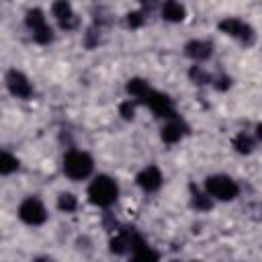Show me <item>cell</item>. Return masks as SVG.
Here are the masks:
<instances>
[{"mask_svg":"<svg viewBox=\"0 0 262 262\" xmlns=\"http://www.w3.org/2000/svg\"><path fill=\"white\" fill-rule=\"evenodd\" d=\"M119 186L111 176H96L88 186V199L96 207H108L117 201Z\"/></svg>","mask_w":262,"mask_h":262,"instance_id":"6da1fadb","label":"cell"},{"mask_svg":"<svg viewBox=\"0 0 262 262\" xmlns=\"http://www.w3.org/2000/svg\"><path fill=\"white\" fill-rule=\"evenodd\" d=\"M94 168V162L92 158L86 154V151H80V149H72L63 156V172L66 176H70L72 180H84L90 176Z\"/></svg>","mask_w":262,"mask_h":262,"instance_id":"7a4b0ae2","label":"cell"},{"mask_svg":"<svg viewBox=\"0 0 262 262\" xmlns=\"http://www.w3.org/2000/svg\"><path fill=\"white\" fill-rule=\"evenodd\" d=\"M205 188H207V194L211 199H217V201H233L239 194L237 182L233 178L225 176V174L209 176L207 182H205Z\"/></svg>","mask_w":262,"mask_h":262,"instance_id":"3957f363","label":"cell"},{"mask_svg":"<svg viewBox=\"0 0 262 262\" xmlns=\"http://www.w3.org/2000/svg\"><path fill=\"white\" fill-rule=\"evenodd\" d=\"M25 20H27V27L31 29V33H33V39L39 45H47L53 39V31L47 25V18H45V14H43L41 8H31L27 12V18Z\"/></svg>","mask_w":262,"mask_h":262,"instance_id":"277c9868","label":"cell"},{"mask_svg":"<svg viewBox=\"0 0 262 262\" xmlns=\"http://www.w3.org/2000/svg\"><path fill=\"white\" fill-rule=\"evenodd\" d=\"M18 217L27 223V225H41L47 219V211L43 207V203L39 199H25L18 205Z\"/></svg>","mask_w":262,"mask_h":262,"instance_id":"5b68a950","label":"cell"},{"mask_svg":"<svg viewBox=\"0 0 262 262\" xmlns=\"http://www.w3.org/2000/svg\"><path fill=\"white\" fill-rule=\"evenodd\" d=\"M219 31L225 33V35H229V37H239V39H242L244 43H248V45L254 41V31H252V27L246 25V23H242L239 18H233V16L223 18V20L219 23Z\"/></svg>","mask_w":262,"mask_h":262,"instance_id":"8992f818","label":"cell"},{"mask_svg":"<svg viewBox=\"0 0 262 262\" xmlns=\"http://www.w3.org/2000/svg\"><path fill=\"white\" fill-rule=\"evenodd\" d=\"M6 88L16 98H29L33 94V86H31L29 78L23 72H16V70H10L8 72V76H6Z\"/></svg>","mask_w":262,"mask_h":262,"instance_id":"52a82bcc","label":"cell"},{"mask_svg":"<svg viewBox=\"0 0 262 262\" xmlns=\"http://www.w3.org/2000/svg\"><path fill=\"white\" fill-rule=\"evenodd\" d=\"M149 104V108L158 115V117H166V119H172L174 117V102L168 94H162V92H156V90H149L147 98L143 100Z\"/></svg>","mask_w":262,"mask_h":262,"instance_id":"ba28073f","label":"cell"},{"mask_svg":"<svg viewBox=\"0 0 262 262\" xmlns=\"http://www.w3.org/2000/svg\"><path fill=\"white\" fill-rule=\"evenodd\" d=\"M51 12H53V16L57 18V23H59V27L61 29H74L76 27V14H74V10H72V4L68 2V0H55L53 4H51Z\"/></svg>","mask_w":262,"mask_h":262,"instance_id":"9c48e42d","label":"cell"},{"mask_svg":"<svg viewBox=\"0 0 262 262\" xmlns=\"http://www.w3.org/2000/svg\"><path fill=\"white\" fill-rule=\"evenodd\" d=\"M137 184H139L145 192L158 190V188L162 186V172H160V168H156V166L143 168V170L137 174Z\"/></svg>","mask_w":262,"mask_h":262,"instance_id":"30bf717a","label":"cell"},{"mask_svg":"<svg viewBox=\"0 0 262 262\" xmlns=\"http://www.w3.org/2000/svg\"><path fill=\"white\" fill-rule=\"evenodd\" d=\"M129 250H131V256L135 260H158V254L151 252V248L145 244V239L141 235H131Z\"/></svg>","mask_w":262,"mask_h":262,"instance_id":"8fae6325","label":"cell"},{"mask_svg":"<svg viewBox=\"0 0 262 262\" xmlns=\"http://www.w3.org/2000/svg\"><path fill=\"white\" fill-rule=\"evenodd\" d=\"M162 16L166 20H170V23H180L186 16V8L178 0H166L162 4Z\"/></svg>","mask_w":262,"mask_h":262,"instance_id":"7c38bea8","label":"cell"},{"mask_svg":"<svg viewBox=\"0 0 262 262\" xmlns=\"http://www.w3.org/2000/svg\"><path fill=\"white\" fill-rule=\"evenodd\" d=\"M186 55L192 57L194 61H205V59L211 55V45H209L207 41L194 39V41L186 43Z\"/></svg>","mask_w":262,"mask_h":262,"instance_id":"4fadbf2b","label":"cell"},{"mask_svg":"<svg viewBox=\"0 0 262 262\" xmlns=\"http://www.w3.org/2000/svg\"><path fill=\"white\" fill-rule=\"evenodd\" d=\"M182 135H184V127L178 121H170L168 125L162 127V139L166 143H176L182 139Z\"/></svg>","mask_w":262,"mask_h":262,"instance_id":"5bb4252c","label":"cell"},{"mask_svg":"<svg viewBox=\"0 0 262 262\" xmlns=\"http://www.w3.org/2000/svg\"><path fill=\"white\" fill-rule=\"evenodd\" d=\"M149 90H151V88H149L147 82L141 80V78H131V80L127 82V92H129L131 96L139 98V100H145L147 94H149Z\"/></svg>","mask_w":262,"mask_h":262,"instance_id":"9a60e30c","label":"cell"},{"mask_svg":"<svg viewBox=\"0 0 262 262\" xmlns=\"http://www.w3.org/2000/svg\"><path fill=\"white\" fill-rule=\"evenodd\" d=\"M18 170V160L10 151H0V176L12 174Z\"/></svg>","mask_w":262,"mask_h":262,"instance_id":"2e32d148","label":"cell"},{"mask_svg":"<svg viewBox=\"0 0 262 262\" xmlns=\"http://www.w3.org/2000/svg\"><path fill=\"white\" fill-rule=\"evenodd\" d=\"M129 242H131V235L127 231H119L113 239H111V252L115 254H125L129 250Z\"/></svg>","mask_w":262,"mask_h":262,"instance_id":"e0dca14e","label":"cell"},{"mask_svg":"<svg viewBox=\"0 0 262 262\" xmlns=\"http://www.w3.org/2000/svg\"><path fill=\"white\" fill-rule=\"evenodd\" d=\"M233 147H235V151H239V154H250V151L254 149V139H252L246 131H242V133H237V135L233 137Z\"/></svg>","mask_w":262,"mask_h":262,"instance_id":"ac0fdd59","label":"cell"},{"mask_svg":"<svg viewBox=\"0 0 262 262\" xmlns=\"http://www.w3.org/2000/svg\"><path fill=\"white\" fill-rule=\"evenodd\" d=\"M57 207H59V211H63V213H72V211H76V207H78V199H76L72 192H61L59 199H57Z\"/></svg>","mask_w":262,"mask_h":262,"instance_id":"d6986e66","label":"cell"},{"mask_svg":"<svg viewBox=\"0 0 262 262\" xmlns=\"http://www.w3.org/2000/svg\"><path fill=\"white\" fill-rule=\"evenodd\" d=\"M192 205L199 209V211H207L213 207V199L207 194V192H199V190H192Z\"/></svg>","mask_w":262,"mask_h":262,"instance_id":"ffe728a7","label":"cell"},{"mask_svg":"<svg viewBox=\"0 0 262 262\" xmlns=\"http://www.w3.org/2000/svg\"><path fill=\"white\" fill-rule=\"evenodd\" d=\"M190 78L194 80V82H199V84H205V82H209V74L201 68V66H194L192 70H190Z\"/></svg>","mask_w":262,"mask_h":262,"instance_id":"44dd1931","label":"cell"},{"mask_svg":"<svg viewBox=\"0 0 262 262\" xmlns=\"http://www.w3.org/2000/svg\"><path fill=\"white\" fill-rule=\"evenodd\" d=\"M127 23H129V27H131V29H137V27H141V25H143V14H141L139 10L129 12V14H127Z\"/></svg>","mask_w":262,"mask_h":262,"instance_id":"7402d4cb","label":"cell"},{"mask_svg":"<svg viewBox=\"0 0 262 262\" xmlns=\"http://www.w3.org/2000/svg\"><path fill=\"white\" fill-rule=\"evenodd\" d=\"M119 113H121L123 119H133V115H135V106H133V102H131V100H125V102L119 106Z\"/></svg>","mask_w":262,"mask_h":262,"instance_id":"603a6c76","label":"cell"}]
</instances>
